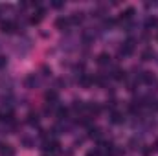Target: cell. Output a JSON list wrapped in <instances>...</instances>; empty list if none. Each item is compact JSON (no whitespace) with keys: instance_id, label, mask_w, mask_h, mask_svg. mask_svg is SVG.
<instances>
[{"instance_id":"1","label":"cell","mask_w":158,"mask_h":156,"mask_svg":"<svg viewBox=\"0 0 158 156\" xmlns=\"http://www.w3.org/2000/svg\"><path fill=\"white\" fill-rule=\"evenodd\" d=\"M134 48H136L134 40H132V39H127L123 44H121V48H119V55L129 57V55H132V53H134Z\"/></svg>"},{"instance_id":"2","label":"cell","mask_w":158,"mask_h":156,"mask_svg":"<svg viewBox=\"0 0 158 156\" xmlns=\"http://www.w3.org/2000/svg\"><path fill=\"white\" fill-rule=\"evenodd\" d=\"M0 30H2L4 33H13V31L17 30V24H15L13 20H2V22H0Z\"/></svg>"},{"instance_id":"3","label":"cell","mask_w":158,"mask_h":156,"mask_svg":"<svg viewBox=\"0 0 158 156\" xmlns=\"http://www.w3.org/2000/svg\"><path fill=\"white\" fill-rule=\"evenodd\" d=\"M68 18H70V26H77V24H81V22H83L85 13H83V11H76V13H72Z\"/></svg>"},{"instance_id":"4","label":"cell","mask_w":158,"mask_h":156,"mask_svg":"<svg viewBox=\"0 0 158 156\" xmlns=\"http://www.w3.org/2000/svg\"><path fill=\"white\" fill-rule=\"evenodd\" d=\"M70 26V18L68 17H59L57 20H55V28L57 30H66Z\"/></svg>"},{"instance_id":"5","label":"cell","mask_w":158,"mask_h":156,"mask_svg":"<svg viewBox=\"0 0 158 156\" xmlns=\"http://www.w3.org/2000/svg\"><path fill=\"white\" fill-rule=\"evenodd\" d=\"M24 83H26V86H28V88H35V86L39 84V77H37V74H30V76L26 77Z\"/></svg>"},{"instance_id":"6","label":"cell","mask_w":158,"mask_h":156,"mask_svg":"<svg viewBox=\"0 0 158 156\" xmlns=\"http://www.w3.org/2000/svg\"><path fill=\"white\" fill-rule=\"evenodd\" d=\"M132 15H134V9H132V7H127L125 11H121L119 20H121V22H129V20L132 18Z\"/></svg>"},{"instance_id":"7","label":"cell","mask_w":158,"mask_h":156,"mask_svg":"<svg viewBox=\"0 0 158 156\" xmlns=\"http://www.w3.org/2000/svg\"><path fill=\"white\" fill-rule=\"evenodd\" d=\"M42 18H44V9H37V11H35V13L31 15L30 22H31V24H39Z\"/></svg>"},{"instance_id":"8","label":"cell","mask_w":158,"mask_h":156,"mask_svg":"<svg viewBox=\"0 0 158 156\" xmlns=\"http://www.w3.org/2000/svg\"><path fill=\"white\" fill-rule=\"evenodd\" d=\"M98 64H99V66L110 64V55H109V53H99V55H98Z\"/></svg>"},{"instance_id":"9","label":"cell","mask_w":158,"mask_h":156,"mask_svg":"<svg viewBox=\"0 0 158 156\" xmlns=\"http://www.w3.org/2000/svg\"><path fill=\"white\" fill-rule=\"evenodd\" d=\"M0 154L2 156H15V151L11 145H0Z\"/></svg>"},{"instance_id":"10","label":"cell","mask_w":158,"mask_h":156,"mask_svg":"<svg viewBox=\"0 0 158 156\" xmlns=\"http://www.w3.org/2000/svg\"><path fill=\"white\" fill-rule=\"evenodd\" d=\"M142 81L147 83V84H153V83H156V77H155L151 72H143V74H142Z\"/></svg>"},{"instance_id":"11","label":"cell","mask_w":158,"mask_h":156,"mask_svg":"<svg viewBox=\"0 0 158 156\" xmlns=\"http://www.w3.org/2000/svg\"><path fill=\"white\" fill-rule=\"evenodd\" d=\"M155 55H156V53H155L151 48H147V50H143V51H142V59H143V61H153V59H155Z\"/></svg>"},{"instance_id":"12","label":"cell","mask_w":158,"mask_h":156,"mask_svg":"<svg viewBox=\"0 0 158 156\" xmlns=\"http://www.w3.org/2000/svg\"><path fill=\"white\" fill-rule=\"evenodd\" d=\"M112 77L116 79V81H123V79L127 77V74H125V70H121V68H114Z\"/></svg>"},{"instance_id":"13","label":"cell","mask_w":158,"mask_h":156,"mask_svg":"<svg viewBox=\"0 0 158 156\" xmlns=\"http://www.w3.org/2000/svg\"><path fill=\"white\" fill-rule=\"evenodd\" d=\"M123 119H125V117L121 116L119 112H112V116H110V123H114V125H119V123H123Z\"/></svg>"},{"instance_id":"14","label":"cell","mask_w":158,"mask_h":156,"mask_svg":"<svg viewBox=\"0 0 158 156\" xmlns=\"http://www.w3.org/2000/svg\"><path fill=\"white\" fill-rule=\"evenodd\" d=\"M20 142H22V145H24L26 149H31V147L35 145V142H33L31 138H28V136H22V138H20Z\"/></svg>"},{"instance_id":"15","label":"cell","mask_w":158,"mask_h":156,"mask_svg":"<svg viewBox=\"0 0 158 156\" xmlns=\"http://www.w3.org/2000/svg\"><path fill=\"white\" fill-rule=\"evenodd\" d=\"M88 136H90V138L99 140V138H101V130H99V129H96V127H92V129H90V132H88Z\"/></svg>"},{"instance_id":"16","label":"cell","mask_w":158,"mask_h":156,"mask_svg":"<svg viewBox=\"0 0 158 156\" xmlns=\"http://www.w3.org/2000/svg\"><path fill=\"white\" fill-rule=\"evenodd\" d=\"M145 24H147V28H158V17H149Z\"/></svg>"},{"instance_id":"17","label":"cell","mask_w":158,"mask_h":156,"mask_svg":"<svg viewBox=\"0 0 158 156\" xmlns=\"http://www.w3.org/2000/svg\"><path fill=\"white\" fill-rule=\"evenodd\" d=\"M88 110H90L92 114H99V112H101V107H99L98 103H90V105H88Z\"/></svg>"},{"instance_id":"18","label":"cell","mask_w":158,"mask_h":156,"mask_svg":"<svg viewBox=\"0 0 158 156\" xmlns=\"http://www.w3.org/2000/svg\"><path fill=\"white\" fill-rule=\"evenodd\" d=\"M72 109H74V110H83V109H85V103H83V101H79V99H76V101H74V105H72Z\"/></svg>"},{"instance_id":"19","label":"cell","mask_w":158,"mask_h":156,"mask_svg":"<svg viewBox=\"0 0 158 156\" xmlns=\"http://www.w3.org/2000/svg\"><path fill=\"white\" fill-rule=\"evenodd\" d=\"M28 123H30V125H37V123H39V116H37V114H30V116H28Z\"/></svg>"},{"instance_id":"20","label":"cell","mask_w":158,"mask_h":156,"mask_svg":"<svg viewBox=\"0 0 158 156\" xmlns=\"http://www.w3.org/2000/svg\"><path fill=\"white\" fill-rule=\"evenodd\" d=\"M66 114H68V109H63V107H61V109L57 110V116H59V119H66Z\"/></svg>"},{"instance_id":"21","label":"cell","mask_w":158,"mask_h":156,"mask_svg":"<svg viewBox=\"0 0 158 156\" xmlns=\"http://www.w3.org/2000/svg\"><path fill=\"white\" fill-rule=\"evenodd\" d=\"M149 107H151V110H155V112H158V99H155V101H151V103H149Z\"/></svg>"},{"instance_id":"22","label":"cell","mask_w":158,"mask_h":156,"mask_svg":"<svg viewBox=\"0 0 158 156\" xmlns=\"http://www.w3.org/2000/svg\"><path fill=\"white\" fill-rule=\"evenodd\" d=\"M86 156H101V151L99 149H92V151H88Z\"/></svg>"},{"instance_id":"23","label":"cell","mask_w":158,"mask_h":156,"mask_svg":"<svg viewBox=\"0 0 158 156\" xmlns=\"http://www.w3.org/2000/svg\"><path fill=\"white\" fill-rule=\"evenodd\" d=\"M4 66H7V59L0 55V68H4Z\"/></svg>"},{"instance_id":"24","label":"cell","mask_w":158,"mask_h":156,"mask_svg":"<svg viewBox=\"0 0 158 156\" xmlns=\"http://www.w3.org/2000/svg\"><path fill=\"white\" fill-rule=\"evenodd\" d=\"M52 6H53V7H57V9H59V7H63V6H64V4H63V2H53V4H52Z\"/></svg>"},{"instance_id":"25","label":"cell","mask_w":158,"mask_h":156,"mask_svg":"<svg viewBox=\"0 0 158 156\" xmlns=\"http://www.w3.org/2000/svg\"><path fill=\"white\" fill-rule=\"evenodd\" d=\"M153 147H155L153 151H158V142H156V143H155V145H153Z\"/></svg>"},{"instance_id":"26","label":"cell","mask_w":158,"mask_h":156,"mask_svg":"<svg viewBox=\"0 0 158 156\" xmlns=\"http://www.w3.org/2000/svg\"><path fill=\"white\" fill-rule=\"evenodd\" d=\"M0 48H2V42H0Z\"/></svg>"}]
</instances>
